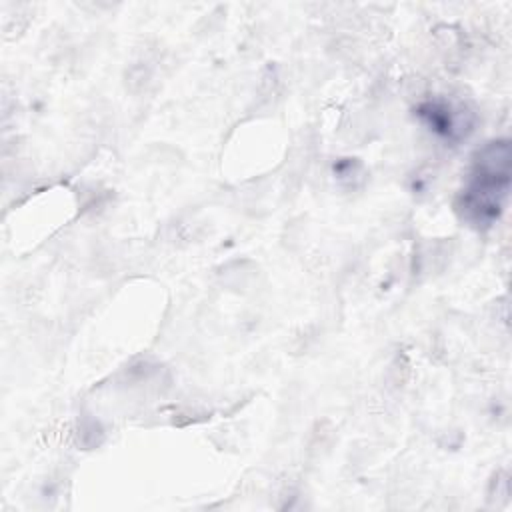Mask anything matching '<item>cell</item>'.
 Wrapping results in <instances>:
<instances>
[{
	"label": "cell",
	"mask_w": 512,
	"mask_h": 512,
	"mask_svg": "<svg viewBox=\"0 0 512 512\" xmlns=\"http://www.w3.org/2000/svg\"><path fill=\"white\" fill-rule=\"evenodd\" d=\"M510 182V146L506 140L488 144L478 152L474 174L464 190V212L476 224L498 218Z\"/></svg>",
	"instance_id": "1"
}]
</instances>
